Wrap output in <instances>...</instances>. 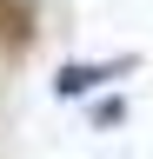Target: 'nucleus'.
<instances>
[{
	"instance_id": "obj_1",
	"label": "nucleus",
	"mask_w": 153,
	"mask_h": 159,
	"mask_svg": "<svg viewBox=\"0 0 153 159\" xmlns=\"http://www.w3.org/2000/svg\"><path fill=\"white\" fill-rule=\"evenodd\" d=\"M120 73H133V53H120V60H73V66H60L53 73V93L60 99H87V93H100L107 80H120Z\"/></svg>"
},
{
	"instance_id": "obj_2",
	"label": "nucleus",
	"mask_w": 153,
	"mask_h": 159,
	"mask_svg": "<svg viewBox=\"0 0 153 159\" xmlns=\"http://www.w3.org/2000/svg\"><path fill=\"white\" fill-rule=\"evenodd\" d=\"M93 119H100V126H120V119H127V99H100Z\"/></svg>"
}]
</instances>
